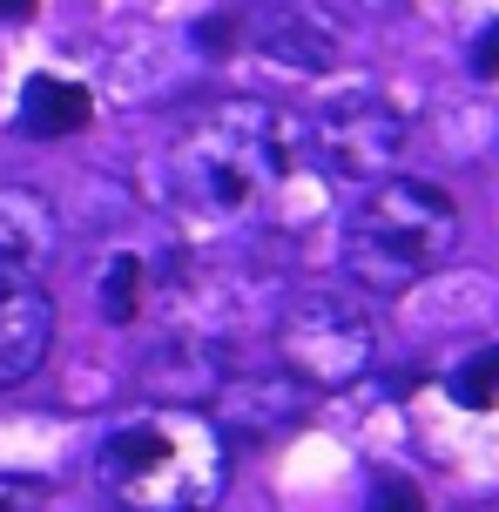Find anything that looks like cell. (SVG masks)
<instances>
[{"label": "cell", "mask_w": 499, "mask_h": 512, "mask_svg": "<svg viewBox=\"0 0 499 512\" xmlns=\"http://www.w3.org/2000/svg\"><path fill=\"white\" fill-rule=\"evenodd\" d=\"M27 7H34V0H0V14H27Z\"/></svg>", "instance_id": "13"}, {"label": "cell", "mask_w": 499, "mask_h": 512, "mask_svg": "<svg viewBox=\"0 0 499 512\" xmlns=\"http://www.w3.org/2000/svg\"><path fill=\"white\" fill-rule=\"evenodd\" d=\"M459 250V203L439 182L385 176L344 216V277L365 297H405Z\"/></svg>", "instance_id": "3"}, {"label": "cell", "mask_w": 499, "mask_h": 512, "mask_svg": "<svg viewBox=\"0 0 499 512\" xmlns=\"http://www.w3.org/2000/svg\"><path fill=\"white\" fill-rule=\"evenodd\" d=\"M365 512H425V499H419V486H412V479H398V472H385V479H371V492H365Z\"/></svg>", "instance_id": "11"}, {"label": "cell", "mask_w": 499, "mask_h": 512, "mask_svg": "<svg viewBox=\"0 0 499 512\" xmlns=\"http://www.w3.org/2000/svg\"><path fill=\"white\" fill-rule=\"evenodd\" d=\"M95 486L115 512H216L230 492V438L203 405H135L95 438Z\"/></svg>", "instance_id": "1"}, {"label": "cell", "mask_w": 499, "mask_h": 512, "mask_svg": "<svg viewBox=\"0 0 499 512\" xmlns=\"http://www.w3.org/2000/svg\"><path fill=\"white\" fill-rule=\"evenodd\" d=\"M473 68H479V75H499V21L486 27V34H479V48H473Z\"/></svg>", "instance_id": "12"}, {"label": "cell", "mask_w": 499, "mask_h": 512, "mask_svg": "<svg viewBox=\"0 0 499 512\" xmlns=\"http://www.w3.org/2000/svg\"><path fill=\"white\" fill-rule=\"evenodd\" d=\"M21 128L34 142H54V135H75L88 128V95L75 81H54V75H34L21 95Z\"/></svg>", "instance_id": "8"}, {"label": "cell", "mask_w": 499, "mask_h": 512, "mask_svg": "<svg viewBox=\"0 0 499 512\" xmlns=\"http://www.w3.org/2000/svg\"><path fill=\"white\" fill-rule=\"evenodd\" d=\"M61 243V223L54 209L34 196V189H0V270H21V277H41V263Z\"/></svg>", "instance_id": "7"}, {"label": "cell", "mask_w": 499, "mask_h": 512, "mask_svg": "<svg viewBox=\"0 0 499 512\" xmlns=\"http://www.w3.org/2000/svg\"><path fill=\"white\" fill-rule=\"evenodd\" d=\"M135 290H142V256H115L108 263V277H102V317L108 324H129L135 310Z\"/></svg>", "instance_id": "10"}, {"label": "cell", "mask_w": 499, "mask_h": 512, "mask_svg": "<svg viewBox=\"0 0 499 512\" xmlns=\"http://www.w3.org/2000/svg\"><path fill=\"white\" fill-rule=\"evenodd\" d=\"M452 398H459V405H473V411L499 405V344L473 351V358L452 371Z\"/></svg>", "instance_id": "9"}, {"label": "cell", "mask_w": 499, "mask_h": 512, "mask_svg": "<svg viewBox=\"0 0 499 512\" xmlns=\"http://www.w3.org/2000/svg\"><path fill=\"white\" fill-rule=\"evenodd\" d=\"M290 176V128L270 102H216L189 115V128L169 149V196L196 216V223H250L270 189Z\"/></svg>", "instance_id": "2"}, {"label": "cell", "mask_w": 499, "mask_h": 512, "mask_svg": "<svg viewBox=\"0 0 499 512\" xmlns=\"http://www.w3.org/2000/svg\"><path fill=\"white\" fill-rule=\"evenodd\" d=\"M311 149L317 162L344 182H385L405 169V155H412V122L398 115L378 88H344L331 102L311 115Z\"/></svg>", "instance_id": "5"}, {"label": "cell", "mask_w": 499, "mask_h": 512, "mask_svg": "<svg viewBox=\"0 0 499 512\" xmlns=\"http://www.w3.org/2000/svg\"><path fill=\"white\" fill-rule=\"evenodd\" d=\"M54 351V304L41 277L0 270V391L27 384Z\"/></svg>", "instance_id": "6"}, {"label": "cell", "mask_w": 499, "mask_h": 512, "mask_svg": "<svg viewBox=\"0 0 499 512\" xmlns=\"http://www.w3.org/2000/svg\"><path fill=\"white\" fill-rule=\"evenodd\" d=\"M277 371L304 391H344L378 364V317L351 290H297L270 331Z\"/></svg>", "instance_id": "4"}]
</instances>
